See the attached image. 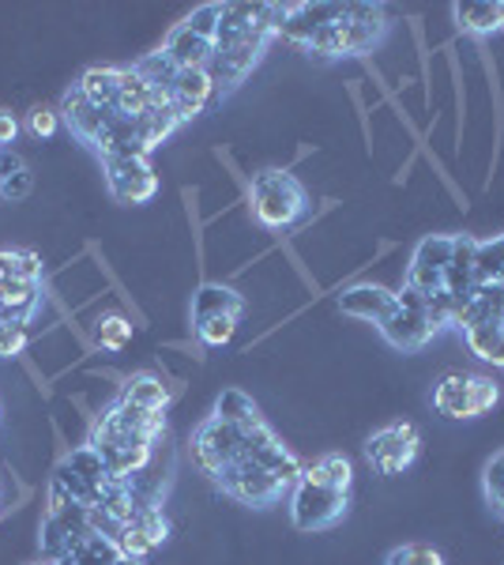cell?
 Wrapping results in <instances>:
<instances>
[{
	"mask_svg": "<svg viewBox=\"0 0 504 565\" xmlns=\"http://www.w3.org/2000/svg\"><path fill=\"white\" fill-rule=\"evenodd\" d=\"M501 399V388L493 377H479V373H444L433 388V407L444 418H482L493 412Z\"/></svg>",
	"mask_w": 504,
	"mask_h": 565,
	"instance_id": "3",
	"label": "cell"
},
{
	"mask_svg": "<svg viewBox=\"0 0 504 565\" xmlns=\"http://www.w3.org/2000/svg\"><path fill=\"white\" fill-rule=\"evenodd\" d=\"M421 434L415 423H392L365 441V460L380 471V476H403L410 463L418 460Z\"/></svg>",
	"mask_w": 504,
	"mask_h": 565,
	"instance_id": "6",
	"label": "cell"
},
{
	"mask_svg": "<svg viewBox=\"0 0 504 565\" xmlns=\"http://www.w3.org/2000/svg\"><path fill=\"white\" fill-rule=\"evenodd\" d=\"M26 324H0V359H15L26 348Z\"/></svg>",
	"mask_w": 504,
	"mask_h": 565,
	"instance_id": "35",
	"label": "cell"
},
{
	"mask_svg": "<svg viewBox=\"0 0 504 565\" xmlns=\"http://www.w3.org/2000/svg\"><path fill=\"white\" fill-rule=\"evenodd\" d=\"M301 479L313 482V487H328V490H351L354 468L343 452H328V457L305 463V468H301Z\"/></svg>",
	"mask_w": 504,
	"mask_h": 565,
	"instance_id": "24",
	"label": "cell"
},
{
	"mask_svg": "<svg viewBox=\"0 0 504 565\" xmlns=\"http://www.w3.org/2000/svg\"><path fill=\"white\" fill-rule=\"evenodd\" d=\"M31 185H34L31 170H23V174H15L12 181H4V185H0V200H23L26 193H31Z\"/></svg>",
	"mask_w": 504,
	"mask_h": 565,
	"instance_id": "37",
	"label": "cell"
},
{
	"mask_svg": "<svg viewBox=\"0 0 504 565\" xmlns=\"http://www.w3.org/2000/svg\"><path fill=\"white\" fill-rule=\"evenodd\" d=\"M42 302V282L4 279L0 282V324H31Z\"/></svg>",
	"mask_w": 504,
	"mask_h": 565,
	"instance_id": "19",
	"label": "cell"
},
{
	"mask_svg": "<svg viewBox=\"0 0 504 565\" xmlns=\"http://www.w3.org/2000/svg\"><path fill=\"white\" fill-rule=\"evenodd\" d=\"M0 264H4L8 279H26L42 282V260L31 249H0Z\"/></svg>",
	"mask_w": 504,
	"mask_h": 565,
	"instance_id": "30",
	"label": "cell"
},
{
	"mask_svg": "<svg viewBox=\"0 0 504 565\" xmlns=\"http://www.w3.org/2000/svg\"><path fill=\"white\" fill-rule=\"evenodd\" d=\"M396 290L380 287V282H357V287L343 290L339 295V309L346 317H357V321H369V324H380L396 313Z\"/></svg>",
	"mask_w": 504,
	"mask_h": 565,
	"instance_id": "14",
	"label": "cell"
},
{
	"mask_svg": "<svg viewBox=\"0 0 504 565\" xmlns=\"http://www.w3.org/2000/svg\"><path fill=\"white\" fill-rule=\"evenodd\" d=\"M192 460H196V468L204 471L211 482H218L237 460H242V434H237L234 426L218 423L215 415L204 418V423L196 426V434H192Z\"/></svg>",
	"mask_w": 504,
	"mask_h": 565,
	"instance_id": "5",
	"label": "cell"
},
{
	"mask_svg": "<svg viewBox=\"0 0 504 565\" xmlns=\"http://www.w3.org/2000/svg\"><path fill=\"white\" fill-rule=\"evenodd\" d=\"M388 565H444V558L426 543H407L388 554Z\"/></svg>",
	"mask_w": 504,
	"mask_h": 565,
	"instance_id": "33",
	"label": "cell"
},
{
	"mask_svg": "<svg viewBox=\"0 0 504 565\" xmlns=\"http://www.w3.org/2000/svg\"><path fill=\"white\" fill-rule=\"evenodd\" d=\"M249 207L264 231L282 234L309 215V193L287 170H264L249 181Z\"/></svg>",
	"mask_w": 504,
	"mask_h": 565,
	"instance_id": "2",
	"label": "cell"
},
{
	"mask_svg": "<svg viewBox=\"0 0 504 565\" xmlns=\"http://www.w3.org/2000/svg\"><path fill=\"white\" fill-rule=\"evenodd\" d=\"M132 340V321L121 313H106L95 321V343L103 351H121L125 343Z\"/></svg>",
	"mask_w": 504,
	"mask_h": 565,
	"instance_id": "29",
	"label": "cell"
},
{
	"mask_svg": "<svg viewBox=\"0 0 504 565\" xmlns=\"http://www.w3.org/2000/svg\"><path fill=\"white\" fill-rule=\"evenodd\" d=\"M8 279V271H4V264H0V282H4Z\"/></svg>",
	"mask_w": 504,
	"mask_h": 565,
	"instance_id": "40",
	"label": "cell"
},
{
	"mask_svg": "<svg viewBox=\"0 0 504 565\" xmlns=\"http://www.w3.org/2000/svg\"><path fill=\"white\" fill-rule=\"evenodd\" d=\"M79 95L98 109H114L117 90H121V68H87L79 76Z\"/></svg>",
	"mask_w": 504,
	"mask_h": 565,
	"instance_id": "25",
	"label": "cell"
},
{
	"mask_svg": "<svg viewBox=\"0 0 504 565\" xmlns=\"http://www.w3.org/2000/svg\"><path fill=\"white\" fill-rule=\"evenodd\" d=\"M237 332V317H207V321L196 324V335L204 348H226Z\"/></svg>",
	"mask_w": 504,
	"mask_h": 565,
	"instance_id": "31",
	"label": "cell"
},
{
	"mask_svg": "<svg viewBox=\"0 0 504 565\" xmlns=\"http://www.w3.org/2000/svg\"><path fill=\"white\" fill-rule=\"evenodd\" d=\"M26 129H31L34 136H42V140H50V136L61 129V114H57V109H45V106L31 109V117H26Z\"/></svg>",
	"mask_w": 504,
	"mask_h": 565,
	"instance_id": "36",
	"label": "cell"
},
{
	"mask_svg": "<svg viewBox=\"0 0 504 565\" xmlns=\"http://www.w3.org/2000/svg\"><path fill=\"white\" fill-rule=\"evenodd\" d=\"M215 418L226 426H234V430H245V426L260 423V412H256V404L242 388H226L223 396L215 399Z\"/></svg>",
	"mask_w": 504,
	"mask_h": 565,
	"instance_id": "27",
	"label": "cell"
},
{
	"mask_svg": "<svg viewBox=\"0 0 504 565\" xmlns=\"http://www.w3.org/2000/svg\"><path fill=\"white\" fill-rule=\"evenodd\" d=\"M463 340H467V348H471L474 359L504 370V321H490V324L471 328V332H463Z\"/></svg>",
	"mask_w": 504,
	"mask_h": 565,
	"instance_id": "26",
	"label": "cell"
},
{
	"mask_svg": "<svg viewBox=\"0 0 504 565\" xmlns=\"http://www.w3.org/2000/svg\"><path fill=\"white\" fill-rule=\"evenodd\" d=\"M271 39H275V31H256L245 42H237L234 50H215V57H211V65H207V76L215 79V87L226 95V90H234L242 84V79L256 68V61L264 57V50L271 45Z\"/></svg>",
	"mask_w": 504,
	"mask_h": 565,
	"instance_id": "8",
	"label": "cell"
},
{
	"mask_svg": "<svg viewBox=\"0 0 504 565\" xmlns=\"http://www.w3.org/2000/svg\"><path fill=\"white\" fill-rule=\"evenodd\" d=\"M377 328L396 351H421L441 332V328L429 321V309H407V306H396V313L388 321H380Z\"/></svg>",
	"mask_w": 504,
	"mask_h": 565,
	"instance_id": "11",
	"label": "cell"
},
{
	"mask_svg": "<svg viewBox=\"0 0 504 565\" xmlns=\"http://www.w3.org/2000/svg\"><path fill=\"white\" fill-rule=\"evenodd\" d=\"M167 535H170V524H167V516H162V509L159 505H143L140 513L132 516V521L125 524V532H121V540H117V546L128 554V558H148V554L154 551L159 543H167Z\"/></svg>",
	"mask_w": 504,
	"mask_h": 565,
	"instance_id": "13",
	"label": "cell"
},
{
	"mask_svg": "<svg viewBox=\"0 0 504 565\" xmlns=\"http://www.w3.org/2000/svg\"><path fill=\"white\" fill-rule=\"evenodd\" d=\"M26 565H50V562H26Z\"/></svg>",
	"mask_w": 504,
	"mask_h": 565,
	"instance_id": "41",
	"label": "cell"
},
{
	"mask_svg": "<svg viewBox=\"0 0 504 565\" xmlns=\"http://www.w3.org/2000/svg\"><path fill=\"white\" fill-rule=\"evenodd\" d=\"M15 132H20V121H15V114H8V109H0V151L12 148Z\"/></svg>",
	"mask_w": 504,
	"mask_h": 565,
	"instance_id": "39",
	"label": "cell"
},
{
	"mask_svg": "<svg viewBox=\"0 0 504 565\" xmlns=\"http://www.w3.org/2000/svg\"><path fill=\"white\" fill-rule=\"evenodd\" d=\"M452 249H455V234H429V238H421L407 268V287L421 290V295L444 290V268L452 260Z\"/></svg>",
	"mask_w": 504,
	"mask_h": 565,
	"instance_id": "10",
	"label": "cell"
},
{
	"mask_svg": "<svg viewBox=\"0 0 504 565\" xmlns=\"http://www.w3.org/2000/svg\"><path fill=\"white\" fill-rule=\"evenodd\" d=\"M490 321H504V282H479L474 295L460 306L452 328L471 332V328L490 324Z\"/></svg>",
	"mask_w": 504,
	"mask_h": 565,
	"instance_id": "15",
	"label": "cell"
},
{
	"mask_svg": "<svg viewBox=\"0 0 504 565\" xmlns=\"http://www.w3.org/2000/svg\"><path fill=\"white\" fill-rule=\"evenodd\" d=\"M159 103H154V87H151V79L143 76L140 68H121V90H117V103L114 109L121 117H132V121H140L148 109H154Z\"/></svg>",
	"mask_w": 504,
	"mask_h": 565,
	"instance_id": "23",
	"label": "cell"
},
{
	"mask_svg": "<svg viewBox=\"0 0 504 565\" xmlns=\"http://www.w3.org/2000/svg\"><path fill=\"white\" fill-rule=\"evenodd\" d=\"M121 404L128 407H140V412H151V415H167L170 407V388L162 385V377L154 373H132V377L121 385Z\"/></svg>",
	"mask_w": 504,
	"mask_h": 565,
	"instance_id": "21",
	"label": "cell"
},
{
	"mask_svg": "<svg viewBox=\"0 0 504 565\" xmlns=\"http://www.w3.org/2000/svg\"><path fill=\"white\" fill-rule=\"evenodd\" d=\"M384 31H388V20L380 4H343V15L320 26L305 50L317 57H362L384 39Z\"/></svg>",
	"mask_w": 504,
	"mask_h": 565,
	"instance_id": "1",
	"label": "cell"
},
{
	"mask_svg": "<svg viewBox=\"0 0 504 565\" xmlns=\"http://www.w3.org/2000/svg\"><path fill=\"white\" fill-rule=\"evenodd\" d=\"M474 279L504 282V234L501 238L479 242V253H474Z\"/></svg>",
	"mask_w": 504,
	"mask_h": 565,
	"instance_id": "28",
	"label": "cell"
},
{
	"mask_svg": "<svg viewBox=\"0 0 504 565\" xmlns=\"http://www.w3.org/2000/svg\"><path fill=\"white\" fill-rule=\"evenodd\" d=\"M218 20H223V4H204V8H196V12L189 15L185 26H189L192 34H200V39L215 42V34H218Z\"/></svg>",
	"mask_w": 504,
	"mask_h": 565,
	"instance_id": "34",
	"label": "cell"
},
{
	"mask_svg": "<svg viewBox=\"0 0 504 565\" xmlns=\"http://www.w3.org/2000/svg\"><path fill=\"white\" fill-rule=\"evenodd\" d=\"M346 505H351V490H328L298 479L294 494H290V521L298 532H324L343 521Z\"/></svg>",
	"mask_w": 504,
	"mask_h": 565,
	"instance_id": "4",
	"label": "cell"
},
{
	"mask_svg": "<svg viewBox=\"0 0 504 565\" xmlns=\"http://www.w3.org/2000/svg\"><path fill=\"white\" fill-rule=\"evenodd\" d=\"M106 185L121 204H148L159 193V174L151 170L148 154H128V159H103Z\"/></svg>",
	"mask_w": 504,
	"mask_h": 565,
	"instance_id": "7",
	"label": "cell"
},
{
	"mask_svg": "<svg viewBox=\"0 0 504 565\" xmlns=\"http://www.w3.org/2000/svg\"><path fill=\"white\" fill-rule=\"evenodd\" d=\"M23 170H26V162L12 148L0 151V185H4V181H12L15 174H23Z\"/></svg>",
	"mask_w": 504,
	"mask_h": 565,
	"instance_id": "38",
	"label": "cell"
},
{
	"mask_svg": "<svg viewBox=\"0 0 504 565\" xmlns=\"http://www.w3.org/2000/svg\"><path fill=\"white\" fill-rule=\"evenodd\" d=\"M455 26L471 39H490L504 31V0H463L452 8Z\"/></svg>",
	"mask_w": 504,
	"mask_h": 565,
	"instance_id": "18",
	"label": "cell"
},
{
	"mask_svg": "<svg viewBox=\"0 0 504 565\" xmlns=\"http://www.w3.org/2000/svg\"><path fill=\"white\" fill-rule=\"evenodd\" d=\"M215 95H218V87H215V79L207 76V68H189L173 76L170 106H173V114H178V121L185 125L196 114H204Z\"/></svg>",
	"mask_w": 504,
	"mask_h": 565,
	"instance_id": "12",
	"label": "cell"
},
{
	"mask_svg": "<svg viewBox=\"0 0 504 565\" xmlns=\"http://www.w3.org/2000/svg\"><path fill=\"white\" fill-rule=\"evenodd\" d=\"M162 53H167V61L178 72H189V68H207L211 57H215V42L200 39V34H192L185 23H178L170 31V39L162 42Z\"/></svg>",
	"mask_w": 504,
	"mask_h": 565,
	"instance_id": "16",
	"label": "cell"
},
{
	"mask_svg": "<svg viewBox=\"0 0 504 565\" xmlns=\"http://www.w3.org/2000/svg\"><path fill=\"white\" fill-rule=\"evenodd\" d=\"M474 253H479V242L463 238V234H455L452 260H448V268H444V290L460 306L474 295V287H479V279H474Z\"/></svg>",
	"mask_w": 504,
	"mask_h": 565,
	"instance_id": "17",
	"label": "cell"
},
{
	"mask_svg": "<svg viewBox=\"0 0 504 565\" xmlns=\"http://www.w3.org/2000/svg\"><path fill=\"white\" fill-rule=\"evenodd\" d=\"M106 114L109 109H98V106H90L84 95H79V87L72 84V90L64 95V103H61V117L68 121V129L79 136L84 143H90L95 148V140L103 136L106 129Z\"/></svg>",
	"mask_w": 504,
	"mask_h": 565,
	"instance_id": "20",
	"label": "cell"
},
{
	"mask_svg": "<svg viewBox=\"0 0 504 565\" xmlns=\"http://www.w3.org/2000/svg\"><path fill=\"white\" fill-rule=\"evenodd\" d=\"M482 490H485V501H490L493 509L504 516V449L485 463L482 471Z\"/></svg>",
	"mask_w": 504,
	"mask_h": 565,
	"instance_id": "32",
	"label": "cell"
},
{
	"mask_svg": "<svg viewBox=\"0 0 504 565\" xmlns=\"http://www.w3.org/2000/svg\"><path fill=\"white\" fill-rule=\"evenodd\" d=\"M218 487L226 490L230 498H237L242 505H253V509H264V505H275L282 494H287V482L268 476L264 468H256L253 460H237L230 471H226L223 479H218Z\"/></svg>",
	"mask_w": 504,
	"mask_h": 565,
	"instance_id": "9",
	"label": "cell"
},
{
	"mask_svg": "<svg viewBox=\"0 0 504 565\" xmlns=\"http://www.w3.org/2000/svg\"><path fill=\"white\" fill-rule=\"evenodd\" d=\"M245 302L242 295L223 282H204V287L192 295V324L207 321V317H242Z\"/></svg>",
	"mask_w": 504,
	"mask_h": 565,
	"instance_id": "22",
	"label": "cell"
}]
</instances>
